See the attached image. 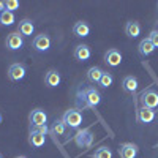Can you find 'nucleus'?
I'll use <instances>...</instances> for the list:
<instances>
[{"label":"nucleus","instance_id":"16","mask_svg":"<svg viewBox=\"0 0 158 158\" xmlns=\"http://www.w3.org/2000/svg\"><path fill=\"white\" fill-rule=\"evenodd\" d=\"M138 122L139 123H150L155 120V111L153 109H149V108H139L138 109Z\"/></svg>","mask_w":158,"mask_h":158},{"label":"nucleus","instance_id":"7","mask_svg":"<svg viewBox=\"0 0 158 158\" xmlns=\"http://www.w3.org/2000/svg\"><path fill=\"white\" fill-rule=\"evenodd\" d=\"M32 46L36 52H48L51 49V36L48 33H40L33 38Z\"/></svg>","mask_w":158,"mask_h":158},{"label":"nucleus","instance_id":"18","mask_svg":"<svg viewBox=\"0 0 158 158\" xmlns=\"http://www.w3.org/2000/svg\"><path fill=\"white\" fill-rule=\"evenodd\" d=\"M153 51H155V48H153V44L150 43L149 38H144V40H141V41H139V44H138V52H139L141 57H149V56H152Z\"/></svg>","mask_w":158,"mask_h":158},{"label":"nucleus","instance_id":"23","mask_svg":"<svg viewBox=\"0 0 158 158\" xmlns=\"http://www.w3.org/2000/svg\"><path fill=\"white\" fill-rule=\"evenodd\" d=\"M90 156L92 158H112V150H111V147L101 146V147H98L94 153H92Z\"/></svg>","mask_w":158,"mask_h":158},{"label":"nucleus","instance_id":"10","mask_svg":"<svg viewBox=\"0 0 158 158\" xmlns=\"http://www.w3.org/2000/svg\"><path fill=\"white\" fill-rule=\"evenodd\" d=\"M139 153V147L133 142H125L118 147V155L120 158H136Z\"/></svg>","mask_w":158,"mask_h":158},{"label":"nucleus","instance_id":"3","mask_svg":"<svg viewBox=\"0 0 158 158\" xmlns=\"http://www.w3.org/2000/svg\"><path fill=\"white\" fill-rule=\"evenodd\" d=\"M82 112L79 111V109H68V111H65L63 117H62V120L63 123L67 125V128H71V130H77L79 127L82 125Z\"/></svg>","mask_w":158,"mask_h":158},{"label":"nucleus","instance_id":"25","mask_svg":"<svg viewBox=\"0 0 158 158\" xmlns=\"http://www.w3.org/2000/svg\"><path fill=\"white\" fill-rule=\"evenodd\" d=\"M19 5H21L19 0H6V2H5V10L15 13L16 10H19Z\"/></svg>","mask_w":158,"mask_h":158},{"label":"nucleus","instance_id":"21","mask_svg":"<svg viewBox=\"0 0 158 158\" xmlns=\"http://www.w3.org/2000/svg\"><path fill=\"white\" fill-rule=\"evenodd\" d=\"M85 76H87V81H89L90 84H98L100 79H101V76H103V70H101L100 67H90V68L87 70Z\"/></svg>","mask_w":158,"mask_h":158},{"label":"nucleus","instance_id":"24","mask_svg":"<svg viewBox=\"0 0 158 158\" xmlns=\"http://www.w3.org/2000/svg\"><path fill=\"white\" fill-rule=\"evenodd\" d=\"M112 82H114V76H112L111 73H108V71H103V76H101V79H100L98 85H100L101 89H109V87L112 85Z\"/></svg>","mask_w":158,"mask_h":158},{"label":"nucleus","instance_id":"11","mask_svg":"<svg viewBox=\"0 0 158 158\" xmlns=\"http://www.w3.org/2000/svg\"><path fill=\"white\" fill-rule=\"evenodd\" d=\"M62 82V76L57 70H49L46 74H44V84L49 87V89H54V87H59Z\"/></svg>","mask_w":158,"mask_h":158},{"label":"nucleus","instance_id":"32","mask_svg":"<svg viewBox=\"0 0 158 158\" xmlns=\"http://www.w3.org/2000/svg\"><path fill=\"white\" fill-rule=\"evenodd\" d=\"M156 149H158V144H156Z\"/></svg>","mask_w":158,"mask_h":158},{"label":"nucleus","instance_id":"19","mask_svg":"<svg viewBox=\"0 0 158 158\" xmlns=\"http://www.w3.org/2000/svg\"><path fill=\"white\" fill-rule=\"evenodd\" d=\"M65 131H67V125L63 123L62 118H56L54 123L51 125L49 128V133L54 136V138H59V136H63L65 135Z\"/></svg>","mask_w":158,"mask_h":158},{"label":"nucleus","instance_id":"28","mask_svg":"<svg viewBox=\"0 0 158 158\" xmlns=\"http://www.w3.org/2000/svg\"><path fill=\"white\" fill-rule=\"evenodd\" d=\"M3 11H5V2L0 0V13H3Z\"/></svg>","mask_w":158,"mask_h":158},{"label":"nucleus","instance_id":"14","mask_svg":"<svg viewBox=\"0 0 158 158\" xmlns=\"http://www.w3.org/2000/svg\"><path fill=\"white\" fill-rule=\"evenodd\" d=\"M139 87V81H138V77L135 76H125L123 77V81H122V89L127 92V94H136V90Z\"/></svg>","mask_w":158,"mask_h":158},{"label":"nucleus","instance_id":"22","mask_svg":"<svg viewBox=\"0 0 158 158\" xmlns=\"http://www.w3.org/2000/svg\"><path fill=\"white\" fill-rule=\"evenodd\" d=\"M16 22V16H15V13H11V11H3V13H0V25H5V27H10V25H13Z\"/></svg>","mask_w":158,"mask_h":158},{"label":"nucleus","instance_id":"33","mask_svg":"<svg viewBox=\"0 0 158 158\" xmlns=\"http://www.w3.org/2000/svg\"><path fill=\"white\" fill-rule=\"evenodd\" d=\"M156 8H158V3H156Z\"/></svg>","mask_w":158,"mask_h":158},{"label":"nucleus","instance_id":"27","mask_svg":"<svg viewBox=\"0 0 158 158\" xmlns=\"http://www.w3.org/2000/svg\"><path fill=\"white\" fill-rule=\"evenodd\" d=\"M38 131H40L41 135L48 136V133H49V128H48V125H43V127H40V128H38Z\"/></svg>","mask_w":158,"mask_h":158},{"label":"nucleus","instance_id":"29","mask_svg":"<svg viewBox=\"0 0 158 158\" xmlns=\"http://www.w3.org/2000/svg\"><path fill=\"white\" fill-rule=\"evenodd\" d=\"M16 158H27V156H24V155H19V156H16Z\"/></svg>","mask_w":158,"mask_h":158},{"label":"nucleus","instance_id":"4","mask_svg":"<svg viewBox=\"0 0 158 158\" xmlns=\"http://www.w3.org/2000/svg\"><path fill=\"white\" fill-rule=\"evenodd\" d=\"M139 101H141V106L142 108H149V109L158 108V92L155 89H152V87L146 89L141 94Z\"/></svg>","mask_w":158,"mask_h":158},{"label":"nucleus","instance_id":"13","mask_svg":"<svg viewBox=\"0 0 158 158\" xmlns=\"http://www.w3.org/2000/svg\"><path fill=\"white\" fill-rule=\"evenodd\" d=\"M29 144L35 149H40L46 144V136L41 135L38 130H30V135H29Z\"/></svg>","mask_w":158,"mask_h":158},{"label":"nucleus","instance_id":"20","mask_svg":"<svg viewBox=\"0 0 158 158\" xmlns=\"http://www.w3.org/2000/svg\"><path fill=\"white\" fill-rule=\"evenodd\" d=\"M125 33L130 38H138L141 35V24L138 21H128L125 24Z\"/></svg>","mask_w":158,"mask_h":158},{"label":"nucleus","instance_id":"15","mask_svg":"<svg viewBox=\"0 0 158 158\" xmlns=\"http://www.w3.org/2000/svg\"><path fill=\"white\" fill-rule=\"evenodd\" d=\"M92 57V51L87 44H77L74 48V59L77 62H87Z\"/></svg>","mask_w":158,"mask_h":158},{"label":"nucleus","instance_id":"5","mask_svg":"<svg viewBox=\"0 0 158 158\" xmlns=\"http://www.w3.org/2000/svg\"><path fill=\"white\" fill-rule=\"evenodd\" d=\"M25 74H27V67H25L24 63H13L10 65V68H8V77H10V81L13 82H19L22 81V79L25 77Z\"/></svg>","mask_w":158,"mask_h":158},{"label":"nucleus","instance_id":"1","mask_svg":"<svg viewBox=\"0 0 158 158\" xmlns=\"http://www.w3.org/2000/svg\"><path fill=\"white\" fill-rule=\"evenodd\" d=\"M101 103V94L98 89L95 87H84L79 89L76 94V104L77 108H89V109H95L98 104Z\"/></svg>","mask_w":158,"mask_h":158},{"label":"nucleus","instance_id":"6","mask_svg":"<svg viewBox=\"0 0 158 158\" xmlns=\"http://www.w3.org/2000/svg\"><path fill=\"white\" fill-rule=\"evenodd\" d=\"M29 120H30V130H38L40 127H43L46 125L48 122V114L43 111V109H33L30 112V117H29Z\"/></svg>","mask_w":158,"mask_h":158},{"label":"nucleus","instance_id":"12","mask_svg":"<svg viewBox=\"0 0 158 158\" xmlns=\"http://www.w3.org/2000/svg\"><path fill=\"white\" fill-rule=\"evenodd\" d=\"M35 32V24L32 19H22L18 24V33L22 36H32Z\"/></svg>","mask_w":158,"mask_h":158},{"label":"nucleus","instance_id":"31","mask_svg":"<svg viewBox=\"0 0 158 158\" xmlns=\"http://www.w3.org/2000/svg\"><path fill=\"white\" fill-rule=\"evenodd\" d=\"M0 158H3V156H2V153H0Z\"/></svg>","mask_w":158,"mask_h":158},{"label":"nucleus","instance_id":"17","mask_svg":"<svg viewBox=\"0 0 158 158\" xmlns=\"http://www.w3.org/2000/svg\"><path fill=\"white\" fill-rule=\"evenodd\" d=\"M73 33L77 36V38H87L90 35V25L85 22V21H77L74 25H73Z\"/></svg>","mask_w":158,"mask_h":158},{"label":"nucleus","instance_id":"9","mask_svg":"<svg viewBox=\"0 0 158 158\" xmlns=\"http://www.w3.org/2000/svg\"><path fill=\"white\" fill-rule=\"evenodd\" d=\"M104 63L108 65V67H111V68H115V67H118V65L122 63V52L118 51V49H108L106 51V54H104V60H103Z\"/></svg>","mask_w":158,"mask_h":158},{"label":"nucleus","instance_id":"8","mask_svg":"<svg viewBox=\"0 0 158 158\" xmlns=\"http://www.w3.org/2000/svg\"><path fill=\"white\" fill-rule=\"evenodd\" d=\"M5 46L10 51H19V49H22V46H24V36L19 35L18 32L8 33V36L5 40Z\"/></svg>","mask_w":158,"mask_h":158},{"label":"nucleus","instance_id":"2","mask_svg":"<svg viewBox=\"0 0 158 158\" xmlns=\"http://www.w3.org/2000/svg\"><path fill=\"white\" fill-rule=\"evenodd\" d=\"M73 141L77 147L89 149L92 147V144L95 141V135L90 131V128H82V130H77V133L73 136Z\"/></svg>","mask_w":158,"mask_h":158},{"label":"nucleus","instance_id":"30","mask_svg":"<svg viewBox=\"0 0 158 158\" xmlns=\"http://www.w3.org/2000/svg\"><path fill=\"white\" fill-rule=\"evenodd\" d=\"M0 123H2V114H0Z\"/></svg>","mask_w":158,"mask_h":158},{"label":"nucleus","instance_id":"26","mask_svg":"<svg viewBox=\"0 0 158 158\" xmlns=\"http://www.w3.org/2000/svg\"><path fill=\"white\" fill-rule=\"evenodd\" d=\"M149 40H150V43L153 44V48L155 49H158V30L155 29V30H152L150 33H149V36H147Z\"/></svg>","mask_w":158,"mask_h":158}]
</instances>
